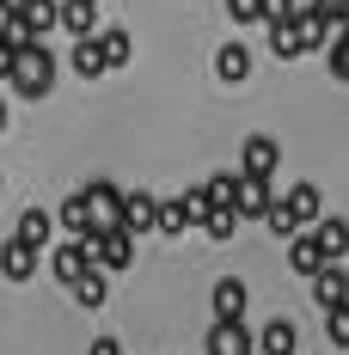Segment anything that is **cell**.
<instances>
[{"instance_id": "obj_7", "label": "cell", "mask_w": 349, "mask_h": 355, "mask_svg": "<svg viewBox=\"0 0 349 355\" xmlns=\"http://www.w3.org/2000/svg\"><path fill=\"white\" fill-rule=\"evenodd\" d=\"M56 25L68 37H92L99 31V0H56Z\"/></svg>"}, {"instance_id": "obj_22", "label": "cell", "mask_w": 349, "mask_h": 355, "mask_svg": "<svg viewBox=\"0 0 349 355\" xmlns=\"http://www.w3.org/2000/svg\"><path fill=\"white\" fill-rule=\"evenodd\" d=\"M56 220L68 227V239H92V209H86V196H68Z\"/></svg>"}, {"instance_id": "obj_25", "label": "cell", "mask_w": 349, "mask_h": 355, "mask_svg": "<svg viewBox=\"0 0 349 355\" xmlns=\"http://www.w3.org/2000/svg\"><path fill=\"white\" fill-rule=\"evenodd\" d=\"M25 25H31V37H43V31H56V0H31L25 12H19Z\"/></svg>"}, {"instance_id": "obj_8", "label": "cell", "mask_w": 349, "mask_h": 355, "mask_svg": "<svg viewBox=\"0 0 349 355\" xmlns=\"http://www.w3.org/2000/svg\"><path fill=\"white\" fill-rule=\"evenodd\" d=\"M153 214H160V202H153L147 190H129L123 209H117V227H129V233H153Z\"/></svg>"}, {"instance_id": "obj_13", "label": "cell", "mask_w": 349, "mask_h": 355, "mask_svg": "<svg viewBox=\"0 0 349 355\" xmlns=\"http://www.w3.org/2000/svg\"><path fill=\"white\" fill-rule=\"evenodd\" d=\"M282 209L294 214V227H313L318 214H325V196H318V184H294V190L282 196Z\"/></svg>"}, {"instance_id": "obj_27", "label": "cell", "mask_w": 349, "mask_h": 355, "mask_svg": "<svg viewBox=\"0 0 349 355\" xmlns=\"http://www.w3.org/2000/svg\"><path fill=\"white\" fill-rule=\"evenodd\" d=\"M325 337H331L337 349H349V300H343V306H331V313H325Z\"/></svg>"}, {"instance_id": "obj_30", "label": "cell", "mask_w": 349, "mask_h": 355, "mask_svg": "<svg viewBox=\"0 0 349 355\" xmlns=\"http://www.w3.org/2000/svg\"><path fill=\"white\" fill-rule=\"evenodd\" d=\"M264 227H270L276 239H294V233H300V227H294V214L282 209V202H270V214H264Z\"/></svg>"}, {"instance_id": "obj_24", "label": "cell", "mask_w": 349, "mask_h": 355, "mask_svg": "<svg viewBox=\"0 0 349 355\" xmlns=\"http://www.w3.org/2000/svg\"><path fill=\"white\" fill-rule=\"evenodd\" d=\"M184 227H190L184 196H178V202H160V214H153V233H166V239H172V233H184Z\"/></svg>"}, {"instance_id": "obj_6", "label": "cell", "mask_w": 349, "mask_h": 355, "mask_svg": "<svg viewBox=\"0 0 349 355\" xmlns=\"http://www.w3.org/2000/svg\"><path fill=\"white\" fill-rule=\"evenodd\" d=\"M80 196H86V209H92V227H117V209H123V190H117L110 178H92V184H86Z\"/></svg>"}, {"instance_id": "obj_12", "label": "cell", "mask_w": 349, "mask_h": 355, "mask_svg": "<svg viewBox=\"0 0 349 355\" xmlns=\"http://www.w3.org/2000/svg\"><path fill=\"white\" fill-rule=\"evenodd\" d=\"M270 49H276L282 62H294V55H307V19L294 12V19H282V25H270Z\"/></svg>"}, {"instance_id": "obj_33", "label": "cell", "mask_w": 349, "mask_h": 355, "mask_svg": "<svg viewBox=\"0 0 349 355\" xmlns=\"http://www.w3.org/2000/svg\"><path fill=\"white\" fill-rule=\"evenodd\" d=\"M86 355H123V349H117V337H99V343H92Z\"/></svg>"}, {"instance_id": "obj_28", "label": "cell", "mask_w": 349, "mask_h": 355, "mask_svg": "<svg viewBox=\"0 0 349 355\" xmlns=\"http://www.w3.org/2000/svg\"><path fill=\"white\" fill-rule=\"evenodd\" d=\"M227 19L233 25H264V0H227Z\"/></svg>"}, {"instance_id": "obj_35", "label": "cell", "mask_w": 349, "mask_h": 355, "mask_svg": "<svg viewBox=\"0 0 349 355\" xmlns=\"http://www.w3.org/2000/svg\"><path fill=\"white\" fill-rule=\"evenodd\" d=\"M6 123H12V110H6V98H0V135H6Z\"/></svg>"}, {"instance_id": "obj_1", "label": "cell", "mask_w": 349, "mask_h": 355, "mask_svg": "<svg viewBox=\"0 0 349 355\" xmlns=\"http://www.w3.org/2000/svg\"><path fill=\"white\" fill-rule=\"evenodd\" d=\"M49 86H56V55L43 49V37L19 49V62H12V92L19 98H49Z\"/></svg>"}, {"instance_id": "obj_20", "label": "cell", "mask_w": 349, "mask_h": 355, "mask_svg": "<svg viewBox=\"0 0 349 355\" xmlns=\"http://www.w3.org/2000/svg\"><path fill=\"white\" fill-rule=\"evenodd\" d=\"M99 37V55H105V68H123L129 55H135V43H129V31L123 25H105V31H92Z\"/></svg>"}, {"instance_id": "obj_2", "label": "cell", "mask_w": 349, "mask_h": 355, "mask_svg": "<svg viewBox=\"0 0 349 355\" xmlns=\"http://www.w3.org/2000/svg\"><path fill=\"white\" fill-rule=\"evenodd\" d=\"M86 245H92V263L110 270V276H123V270L135 263V233H129V227H92Z\"/></svg>"}, {"instance_id": "obj_26", "label": "cell", "mask_w": 349, "mask_h": 355, "mask_svg": "<svg viewBox=\"0 0 349 355\" xmlns=\"http://www.w3.org/2000/svg\"><path fill=\"white\" fill-rule=\"evenodd\" d=\"M203 233H209V239H233V233H239V214H233V209H209Z\"/></svg>"}, {"instance_id": "obj_32", "label": "cell", "mask_w": 349, "mask_h": 355, "mask_svg": "<svg viewBox=\"0 0 349 355\" xmlns=\"http://www.w3.org/2000/svg\"><path fill=\"white\" fill-rule=\"evenodd\" d=\"M12 62H19V43L0 31V80H12Z\"/></svg>"}, {"instance_id": "obj_4", "label": "cell", "mask_w": 349, "mask_h": 355, "mask_svg": "<svg viewBox=\"0 0 349 355\" xmlns=\"http://www.w3.org/2000/svg\"><path fill=\"white\" fill-rule=\"evenodd\" d=\"M257 337L245 331V319H214L209 324V355H251Z\"/></svg>"}, {"instance_id": "obj_16", "label": "cell", "mask_w": 349, "mask_h": 355, "mask_svg": "<svg viewBox=\"0 0 349 355\" xmlns=\"http://www.w3.org/2000/svg\"><path fill=\"white\" fill-rule=\"evenodd\" d=\"M288 263H294V276H313L318 263H331V257H325V251H318V239L307 233V227H300V233L288 239Z\"/></svg>"}, {"instance_id": "obj_31", "label": "cell", "mask_w": 349, "mask_h": 355, "mask_svg": "<svg viewBox=\"0 0 349 355\" xmlns=\"http://www.w3.org/2000/svg\"><path fill=\"white\" fill-rule=\"evenodd\" d=\"M300 6L294 0H264V25H282V19H294Z\"/></svg>"}, {"instance_id": "obj_29", "label": "cell", "mask_w": 349, "mask_h": 355, "mask_svg": "<svg viewBox=\"0 0 349 355\" xmlns=\"http://www.w3.org/2000/svg\"><path fill=\"white\" fill-rule=\"evenodd\" d=\"M209 190H203V184H196V190H184V214H190V227H203V220H209Z\"/></svg>"}, {"instance_id": "obj_3", "label": "cell", "mask_w": 349, "mask_h": 355, "mask_svg": "<svg viewBox=\"0 0 349 355\" xmlns=\"http://www.w3.org/2000/svg\"><path fill=\"white\" fill-rule=\"evenodd\" d=\"M276 166H282V147L270 135H245V147H239V172L245 178H276Z\"/></svg>"}, {"instance_id": "obj_10", "label": "cell", "mask_w": 349, "mask_h": 355, "mask_svg": "<svg viewBox=\"0 0 349 355\" xmlns=\"http://www.w3.org/2000/svg\"><path fill=\"white\" fill-rule=\"evenodd\" d=\"M313 300L325 306V313H331V306H343V300H349V276L337 270V263H318V270H313Z\"/></svg>"}, {"instance_id": "obj_9", "label": "cell", "mask_w": 349, "mask_h": 355, "mask_svg": "<svg viewBox=\"0 0 349 355\" xmlns=\"http://www.w3.org/2000/svg\"><path fill=\"white\" fill-rule=\"evenodd\" d=\"M86 263H92V245H86V239H68V245L49 251V270H56V282H62V288H68L74 276L86 270Z\"/></svg>"}, {"instance_id": "obj_21", "label": "cell", "mask_w": 349, "mask_h": 355, "mask_svg": "<svg viewBox=\"0 0 349 355\" xmlns=\"http://www.w3.org/2000/svg\"><path fill=\"white\" fill-rule=\"evenodd\" d=\"M74 73H80V80H99V73H110L105 55H99V37H74Z\"/></svg>"}, {"instance_id": "obj_34", "label": "cell", "mask_w": 349, "mask_h": 355, "mask_svg": "<svg viewBox=\"0 0 349 355\" xmlns=\"http://www.w3.org/2000/svg\"><path fill=\"white\" fill-rule=\"evenodd\" d=\"M25 6H31V0H0V12H25Z\"/></svg>"}, {"instance_id": "obj_17", "label": "cell", "mask_w": 349, "mask_h": 355, "mask_svg": "<svg viewBox=\"0 0 349 355\" xmlns=\"http://www.w3.org/2000/svg\"><path fill=\"white\" fill-rule=\"evenodd\" d=\"M214 73H221L227 86H239L245 73H251V49H245V43H221V49H214Z\"/></svg>"}, {"instance_id": "obj_18", "label": "cell", "mask_w": 349, "mask_h": 355, "mask_svg": "<svg viewBox=\"0 0 349 355\" xmlns=\"http://www.w3.org/2000/svg\"><path fill=\"white\" fill-rule=\"evenodd\" d=\"M257 349H264V355H294V349H300L294 319H270V324H264V337H257Z\"/></svg>"}, {"instance_id": "obj_19", "label": "cell", "mask_w": 349, "mask_h": 355, "mask_svg": "<svg viewBox=\"0 0 349 355\" xmlns=\"http://www.w3.org/2000/svg\"><path fill=\"white\" fill-rule=\"evenodd\" d=\"M214 319H245V282L239 276H221L214 282Z\"/></svg>"}, {"instance_id": "obj_11", "label": "cell", "mask_w": 349, "mask_h": 355, "mask_svg": "<svg viewBox=\"0 0 349 355\" xmlns=\"http://www.w3.org/2000/svg\"><path fill=\"white\" fill-rule=\"evenodd\" d=\"M31 270H37V245H25V239L12 233V239L0 245V276H6V282H25Z\"/></svg>"}, {"instance_id": "obj_14", "label": "cell", "mask_w": 349, "mask_h": 355, "mask_svg": "<svg viewBox=\"0 0 349 355\" xmlns=\"http://www.w3.org/2000/svg\"><path fill=\"white\" fill-rule=\"evenodd\" d=\"M68 288H74V300H80V306H105V300H110V270L86 263V270H80Z\"/></svg>"}, {"instance_id": "obj_15", "label": "cell", "mask_w": 349, "mask_h": 355, "mask_svg": "<svg viewBox=\"0 0 349 355\" xmlns=\"http://www.w3.org/2000/svg\"><path fill=\"white\" fill-rule=\"evenodd\" d=\"M307 233H313V239H318V251H325L331 263H337V257H343V251H349V220H337V214H318V220H313V227H307Z\"/></svg>"}, {"instance_id": "obj_5", "label": "cell", "mask_w": 349, "mask_h": 355, "mask_svg": "<svg viewBox=\"0 0 349 355\" xmlns=\"http://www.w3.org/2000/svg\"><path fill=\"white\" fill-rule=\"evenodd\" d=\"M270 202H276V196H270V178H245V172H239L233 214H239V220H264V214H270Z\"/></svg>"}, {"instance_id": "obj_23", "label": "cell", "mask_w": 349, "mask_h": 355, "mask_svg": "<svg viewBox=\"0 0 349 355\" xmlns=\"http://www.w3.org/2000/svg\"><path fill=\"white\" fill-rule=\"evenodd\" d=\"M49 233H56V220H49L43 209H25V214H19V239H25V245L43 251V245H49Z\"/></svg>"}]
</instances>
